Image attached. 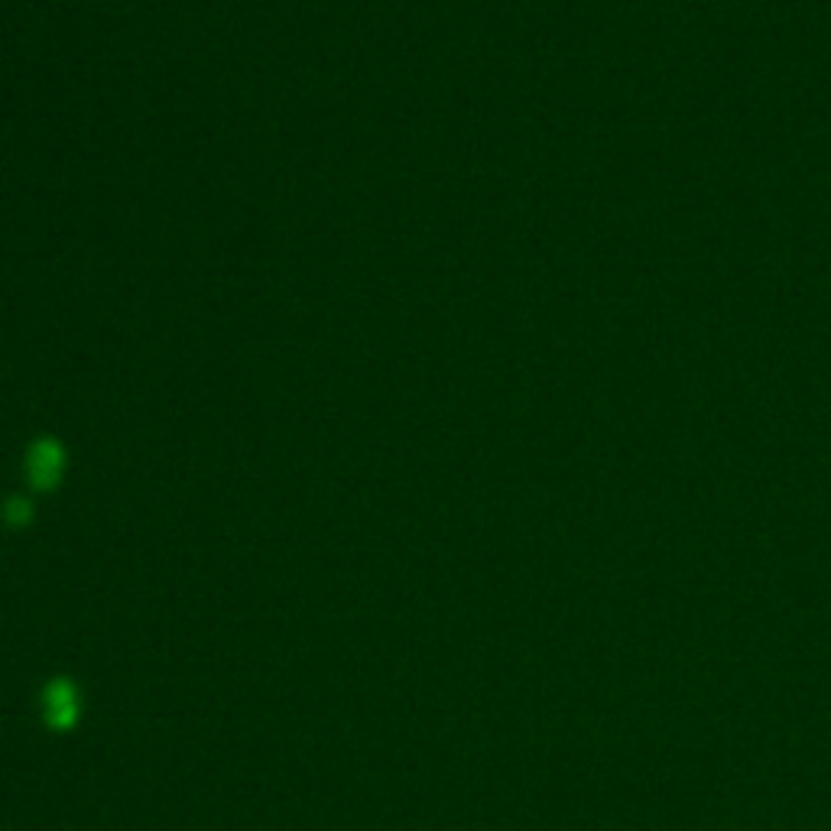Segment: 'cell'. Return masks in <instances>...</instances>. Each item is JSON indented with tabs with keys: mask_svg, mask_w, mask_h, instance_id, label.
Instances as JSON below:
<instances>
[{
	"mask_svg": "<svg viewBox=\"0 0 831 831\" xmlns=\"http://www.w3.org/2000/svg\"><path fill=\"white\" fill-rule=\"evenodd\" d=\"M46 718L55 724V728H65V724H72V715H75V695H72V689L65 685V682H55L52 689H49V695H46Z\"/></svg>",
	"mask_w": 831,
	"mask_h": 831,
	"instance_id": "6da1fadb",
	"label": "cell"
}]
</instances>
